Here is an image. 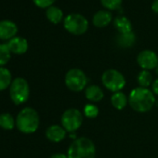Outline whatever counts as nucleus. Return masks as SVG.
<instances>
[{"label":"nucleus","mask_w":158,"mask_h":158,"mask_svg":"<svg viewBox=\"0 0 158 158\" xmlns=\"http://www.w3.org/2000/svg\"><path fill=\"white\" fill-rule=\"evenodd\" d=\"M111 103L116 110H123L128 103V97L122 91L115 92L111 97Z\"/></svg>","instance_id":"nucleus-18"},{"label":"nucleus","mask_w":158,"mask_h":158,"mask_svg":"<svg viewBox=\"0 0 158 158\" xmlns=\"http://www.w3.org/2000/svg\"><path fill=\"white\" fill-rule=\"evenodd\" d=\"M10 96L16 105H21L26 102L30 96V87L27 80L23 77L13 79L10 87Z\"/></svg>","instance_id":"nucleus-5"},{"label":"nucleus","mask_w":158,"mask_h":158,"mask_svg":"<svg viewBox=\"0 0 158 158\" xmlns=\"http://www.w3.org/2000/svg\"><path fill=\"white\" fill-rule=\"evenodd\" d=\"M154 70H155V73H156L158 74V66H157V67H156V68H155Z\"/></svg>","instance_id":"nucleus-29"},{"label":"nucleus","mask_w":158,"mask_h":158,"mask_svg":"<svg viewBox=\"0 0 158 158\" xmlns=\"http://www.w3.org/2000/svg\"><path fill=\"white\" fill-rule=\"evenodd\" d=\"M11 58V52L7 44H0V67H4Z\"/></svg>","instance_id":"nucleus-22"},{"label":"nucleus","mask_w":158,"mask_h":158,"mask_svg":"<svg viewBox=\"0 0 158 158\" xmlns=\"http://www.w3.org/2000/svg\"><path fill=\"white\" fill-rule=\"evenodd\" d=\"M38 113L31 107H25L18 114L16 117L17 128L24 134L35 133L39 127Z\"/></svg>","instance_id":"nucleus-3"},{"label":"nucleus","mask_w":158,"mask_h":158,"mask_svg":"<svg viewBox=\"0 0 158 158\" xmlns=\"http://www.w3.org/2000/svg\"><path fill=\"white\" fill-rule=\"evenodd\" d=\"M11 53L16 55H23L26 53L29 48L28 41L22 36H15L7 43Z\"/></svg>","instance_id":"nucleus-11"},{"label":"nucleus","mask_w":158,"mask_h":158,"mask_svg":"<svg viewBox=\"0 0 158 158\" xmlns=\"http://www.w3.org/2000/svg\"><path fill=\"white\" fill-rule=\"evenodd\" d=\"M137 82L139 84V87L148 89V87L152 84V76L150 71L141 70L137 75Z\"/></svg>","instance_id":"nucleus-21"},{"label":"nucleus","mask_w":158,"mask_h":158,"mask_svg":"<svg viewBox=\"0 0 158 158\" xmlns=\"http://www.w3.org/2000/svg\"><path fill=\"white\" fill-rule=\"evenodd\" d=\"M113 22V15L109 10H99L93 15L92 23L98 28L108 26Z\"/></svg>","instance_id":"nucleus-13"},{"label":"nucleus","mask_w":158,"mask_h":158,"mask_svg":"<svg viewBox=\"0 0 158 158\" xmlns=\"http://www.w3.org/2000/svg\"><path fill=\"white\" fill-rule=\"evenodd\" d=\"M64 82L69 90L73 92H81L86 89L88 77L81 69L72 68L66 73Z\"/></svg>","instance_id":"nucleus-6"},{"label":"nucleus","mask_w":158,"mask_h":158,"mask_svg":"<svg viewBox=\"0 0 158 158\" xmlns=\"http://www.w3.org/2000/svg\"><path fill=\"white\" fill-rule=\"evenodd\" d=\"M56 0H33L34 4L40 9H48L53 6Z\"/></svg>","instance_id":"nucleus-25"},{"label":"nucleus","mask_w":158,"mask_h":158,"mask_svg":"<svg viewBox=\"0 0 158 158\" xmlns=\"http://www.w3.org/2000/svg\"><path fill=\"white\" fill-rule=\"evenodd\" d=\"M102 82L106 89L115 93L125 88L126 78L118 70L108 69L102 75Z\"/></svg>","instance_id":"nucleus-7"},{"label":"nucleus","mask_w":158,"mask_h":158,"mask_svg":"<svg viewBox=\"0 0 158 158\" xmlns=\"http://www.w3.org/2000/svg\"><path fill=\"white\" fill-rule=\"evenodd\" d=\"M16 125V119L9 113L0 114V127L5 130H12Z\"/></svg>","instance_id":"nucleus-20"},{"label":"nucleus","mask_w":158,"mask_h":158,"mask_svg":"<svg viewBox=\"0 0 158 158\" xmlns=\"http://www.w3.org/2000/svg\"><path fill=\"white\" fill-rule=\"evenodd\" d=\"M114 26L119 34H127L132 32V23L126 16H117L114 20Z\"/></svg>","instance_id":"nucleus-15"},{"label":"nucleus","mask_w":158,"mask_h":158,"mask_svg":"<svg viewBox=\"0 0 158 158\" xmlns=\"http://www.w3.org/2000/svg\"><path fill=\"white\" fill-rule=\"evenodd\" d=\"M152 91L154 95H158V78H156L152 84Z\"/></svg>","instance_id":"nucleus-26"},{"label":"nucleus","mask_w":158,"mask_h":158,"mask_svg":"<svg viewBox=\"0 0 158 158\" xmlns=\"http://www.w3.org/2000/svg\"><path fill=\"white\" fill-rule=\"evenodd\" d=\"M155 97L152 90L145 88H135L128 95L129 106L138 113H147L152 109Z\"/></svg>","instance_id":"nucleus-1"},{"label":"nucleus","mask_w":158,"mask_h":158,"mask_svg":"<svg viewBox=\"0 0 158 158\" xmlns=\"http://www.w3.org/2000/svg\"><path fill=\"white\" fill-rule=\"evenodd\" d=\"M46 17L51 23L58 24L61 21H63V12L60 8L56 6H51L48 9H47Z\"/></svg>","instance_id":"nucleus-16"},{"label":"nucleus","mask_w":158,"mask_h":158,"mask_svg":"<svg viewBox=\"0 0 158 158\" xmlns=\"http://www.w3.org/2000/svg\"><path fill=\"white\" fill-rule=\"evenodd\" d=\"M18 33L17 24L10 20L0 21V40L10 41L16 36Z\"/></svg>","instance_id":"nucleus-10"},{"label":"nucleus","mask_w":158,"mask_h":158,"mask_svg":"<svg viewBox=\"0 0 158 158\" xmlns=\"http://www.w3.org/2000/svg\"><path fill=\"white\" fill-rule=\"evenodd\" d=\"M137 62L142 70L150 71L158 66V56L154 51L145 49L138 54Z\"/></svg>","instance_id":"nucleus-9"},{"label":"nucleus","mask_w":158,"mask_h":158,"mask_svg":"<svg viewBox=\"0 0 158 158\" xmlns=\"http://www.w3.org/2000/svg\"><path fill=\"white\" fill-rule=\"evenodd\" d=\"M123 0H101L102 5L109 10H115L121 7Z\"/></svg>","instance_id":"nucleus-24"},{"label":"nucleus","mask_w":158,"mask_h":158,"mask_svg":"<svg viewBox=\"0 0 158 158\" xmlns=\"http://www.w3.org/2000/svg\"><path fill=\"white\" fill-rule=\"evenodd\" d=\"M64 29L74 35H84L89 29V21L79 13H70L63 19Z\"/></svg>","instance_id":"nucleus-4"},{"label":"nucleus","mask_w":158,"mask_h":158,"mask_svg":"<svg viewBox=\"0 0 158 158\" xmlns=\"http://www.w3.org/2000/svg\"><path fill=\"white\" fill-rule=\"evenodd\" d=\"M12 81V74L8 68L0 67V91L10 88Z\"/></svg>","instance_id":"nucleus-19"},{"label":"nucleus","mask_w":158,"mask_h":158,"mask_svg":"<svg viewBox=\"0 0 158 158\" xmlns=\"http://www.w3.org/2000/svg\"><path fill=\"white\" fill-rule=\"evenodd\" d=\"M99 108L95 104L88 103L85 105L83 109V114L88 118H96L99 115Z\"/></svg>","instance_id":"nucleus-23"},{"label":"nucleus","mask_w":158,"mask_h":158,"mask_svg":"<svg viewBox=\"0 0 158 158\" xmlns=\"http://www.w3.org/2000/svg\"><path fill=\"white\" fill-rule=\"evenodd\" d=\"M96 147L94 142L86 137L74 139L67 150L68 158H95Z\"/></svg>","instance_id":"nucleus-2"},{"label":"nucleus","mask_w":158,"mask_h":158,"mask_svg":"<svg viewBox=\"0 0 158 158\" xmlns=\"http://www.w3.org/2000/svg\"><path fill=\"white\" fill-rule=\"evenodd\" d=\"M136 42V35L133 32L127 34H118L116 36V43L119 47L127 48H131Z\"/></svg>","instance_id":"nucleus-17"},{"label":"nucleus","mask_w":158,"mask_h":158,"mask_svg":"<svg viewBox=\"0 0 158 158\" xmlns=\"http://www.w3.org/2000/svg\"><path fill=\"white\" fill-rule=\"evenodd\" d=\"M85 96L87 100L91 102H101L104 97L103 90L97 85H90L85 89Z\"/></svg>","instance_id":"nucleus-14"},{"label":"nucleus","mask_w":158,"mask_h":158,"mask_svg":"<svg viewBox=\"0 0 158 158\" xmlns=\"http://www.w3.org/2000/svg\"><path fill=\"white\" fill-rule=\"evenodd\" d=\"M67 131L60 125H51L46 129V137L51 142H60L66 137Z\"/></svg>","instance_id":"nucleus-12"},{"label":"nucleus","mask_w":158,"mask_h":158,"mask_svg":"<svg viewBox=\"0 0 158 158\" xmlns=\"http://www.w3.org/2000/svg\"><path fill=\"white\" fill-rule=\"evenodd\" d=\"M83 114L75 108H70L64 111L60 118L62 127L70 133L75 132L80 128L83 124Z\"/></svg>","instance_id":"nucleus-8"},{"label":"nucleus","mask_w":158,"mask_h":158,"mask_svg":"<svg viewBox=\"0 0 158 158\" xmlns=\"http://www.w3.org/2000/svg\"><path fill=\"white\" fill-rule=\"evenodd\" d=\"M152 10L154 13L158 14V0H153L152 3Z\"/></svg>","instance_id":"nucleus-27"},{"label":"nucleus","mask_w":158,"mask_h":158,"mask_svg":"<svg viewBox=\"0 0 158 158\" xmlns=\"http://www.w3.org/2000/svg\"><path fill=\"white\" fill-rule=\"evenodd\" d=\"M49 158H68V157H67V154H64V153H54Z\"/></svg>","instance_id":"nucleus-28"}]
</instances>
